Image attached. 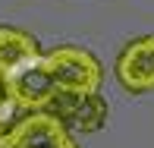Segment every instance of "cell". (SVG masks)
<instances>
[{"label":"cell","instance_id":"obj_1","mask_svg":"<svg viewBox=\"0 0 154 148\" xmlns=\"http://www.w3.org/2000/svg\"><path fill=\"white\" fill-rule=\"evenodd\" d=\"M6 79H10V91L16 98L19 110L35 114V110H47V104L57 95L101 91L104 69L91 51L75 44H60L54 51L41 54L38 60L25 63L22 69H16Z\"/></svg>","mask_w":154,"mask_h":148},{"label":"cell","instance_id":"obj_3","mask_svg":"<svg viewBox=\"0 0 154 148\" xmlns=\"http://www.w3.org/2000/svg\"><path fill=\"white\" fill-rule=\"evenodd\" d=\"M47 114H54L66 129L97 132L104 129V123L110 117V104L101 91H94V95H57L47 104Z\"/></svg>","mask_w":154,"mask_h":148},{"label":"cell","instance_id":"obj_5","mask_svg":"<svg viewBox=\"0 0 154 148\" xmlns=\"http://www.w3.org/2000/svg\"><path fill=\"white\" fill-rule=\"evenodd\" d=\"M38 57H41V47L35 35H29L25 29L0 25V73L3 76H13L16 69H22L25 63Z\"/></svg>","mask_w":154,"mask_h":148},{"label":"cell","instance_id":"obj_4","mask_svg":"<svg viewBox=\"0 0 154 148\" xmlns=\"http://www.w3.org/2000/svg\"><path fill=\"white\" fill-rule=\"evenodd\" d=\"M113 73L120 79V85L126 91H132V95L154 91V35L129 41L116 57Z\"/></svg>","mask_w":154,"mask_h":148},{"label":"cell","instance_id":"obj_2","mask_svg":"<svg viewBox=\"0 0 154 148\" xmlns=\"http://www.w3.org/2000/svg\"><path fill=\"white\" fill-rule=\"evenodd\" d=\"M0 148H79L72 132L47 110L19 117L0 136Z\"/></svg>","mask_w":154,"mask_h":148},{"label":"cell","instance_id":"obj_6","mask_svg":"<svg viewBox=\"0 0 154 148\" xmlns=\"http://www.w3.org/2000/svg\"><path fill=\"white\" fill-rule=\"evenodd\" d=\"M16 110H19V104H16V98L10 91V79L0 73V136L16 123Z\"/></svg>","mask_w":154,"mask_h":148}]
</instances>
